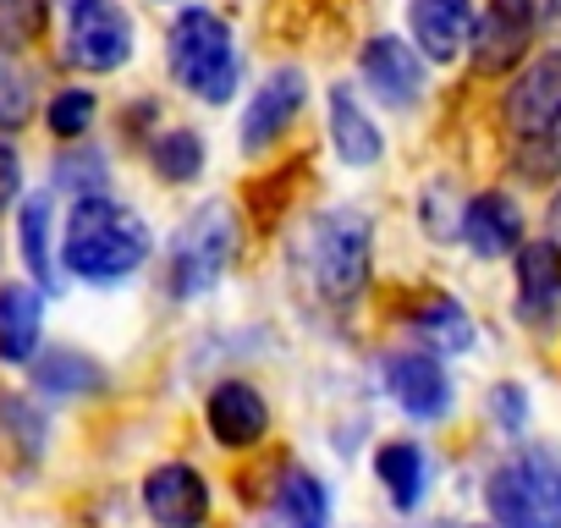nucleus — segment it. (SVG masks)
Instances as JSON below:
<instances>
[{"label":"nucleus","mask_w":561,"mask_h":528,"mask_svg":"<svg viewBox=\"0 0 561 528\" xmlns=\"http://www.w3.org/2000/svg\"><path fill=\"white\" fill-rule=\"evenodd\" d=\"M149 248H154V237H149L138 209H127L105 193L72 198V215H67V231H61V264L78 282H94V287L127 282L149 259Z\"/></svg>","instance_id":"obj_1"},{"label":"nucleus","mask_w":561,"mask_h":528,"mask_svg":"<svg viewBox=\"0 0 561 528\" xmlns=\"http://www.w3.org/2000/svg\"><path fill=\"white\" fill-rule=\"evenodd\" d=\"M165 67H171V83L187 89L193 100L226 105L242 83V50H237L231 23L209 7H182L165 28Z\"/></svg>","instance_id":"obj_2"},{"label":"nucleus","mask_w":561,"mask_h":528,"mask_svg":"<svg viewBox=\"0 0 561 528\" xmlns=\"http://www.w3.org/2000/svg\"><path fill=\"white\" fill-rule=\"evenodd\" d=\"M501 528H561V451L545 440L517 446L484 484Z\"/></svg>","instance_id":"obj_3"},{"label":"nucleus","mask_w":561,"mask_h":528,"mask_svg":"<svg viewBox=\"0 0 561 528\" xmlns=\"http://www.w3.org/2000/svg\"><path fill=\"white\" fill-rule=\"evenodd\" d=\"M237 253V215L231 204H198L176 237H171V259H165V282L171 298H204Z\"/></svg>","instance_id":"obj_4"},{"label":"nucleus","mask_w":561,"mask_h":528,"mask_svg":"<svg viewBox=\"0 0 561 528\" xmlns=\"http://www.w3.org/2000/svg\"><path fill=\"white\" fill-rule=\"evenodd\" d=\"M369 220L364 209H331L314 220V237H309V271H314V287L325 303H358V292L369 287Z\"/></svg>","instance_id":"obj_5"},{"label":"nucleus","mask_w":561,"mask_h":528,"mask_svg":"<svg viewBox=\"0 0 561 528\" xmlns=\"http://www.w3.org/2000/svg\"><path fill=\"white\" fill-rule=\"evenodd\" d=\"M133 18L116 0H83V7H67V34H61V61L72 72L105 78L122 72L133 61Z\"/></svg>","instance_id":"obj_6"},{"label":"nucleus","mask_w":561,"mask_h":528,"mask_svg":"<svg viewBox=\"0 0 561 528\" xmlns=\"http://www.w3.org/2000/svg\"><path fill=\"white\" fill-rule=\"evenodd\" d=\"M501 127L512 144H534L561 127V50H545L523 72H512L501 94Z\"/></svg>","instance_id":"obj_7"},{"label":"nucleus","mask_w":561,"mask_h":528,"mask_svg":"<svg viewBox=\"0 0 561 528\" xmlns=\"http://www.w3.org/2000/svg\"><path fill=\"white\" fill-rule=\"evenodd\" d=\"M358 78H364V89H369L386 111H408V105H419V94H424V56L413 50V39L375 34V39H364V50H358Z\"/></svg>","instance_id":"obj_8"},{"label":"nucleus","mask_w":561,"mask_h":528,"mask_svg":"<svg viewBox=\"0 0 561 528\" xmlns=\"http://www.w3.org/2000/svg\"><path fill=\"white\" fill-rule=\"evenodd\" d=\"M304 105H309V78H304V67H275V72L253 89V100H248V111H242V154H264L280 133L304 116Z\"/></svg>","instance_id":"obj_9"},{"label":"nucleus","mask_w":561,"mask_h":528,"mask_svg":"<svg viewBox=\"0 0 561 528\" xmlns=\"http://www.w3.org/2000/svg\"><path fill=\"white\" fill-rule=\"evenodd\" d=\"M380 375H386V391L397 397L402 413H413V418H446L451 413V375L435 353H424V347L386 353Z\"/></svg>","instance_id":"obj_10"},{"label":"nucleus","mask_w":561,"mask_h":528,"mask_svg":"<svg viewBox=\"0 0 561 528\" xmlns=\"http://www.w3.org/2000/svg\"><path fill=\"white\" fill-rule=\"evenodd\" d=\"M144 512L154 528H204L209 523V484L193 462H160L144 479Z\"/></svg>","instance_id":"obj_11"},{"label":"nucleus","mask_w":561,"mask_h":528,"mask_svg":"<svg viewBox=\"0 0 561 528\" xmlns=\"http://www.w3.org/2000/svg\"><path fill=\"white\" fill-rule=\"evenodd\" d=\"M473 0H408V34L430 67H451L473 39Z\"/></svg>","instance_id":"obj_12"},{"label":"nucleus","mask_w":561,"mask_h":528,"mask_svg":"<svg viewBox=\"0 0 561 528\" xmlns=\"http://www.w3.org/2000/svg\"><path fill=\"white\" fill-rule=\"evenodd\" d=\"M204 424L226 451H253L270 435V402L259 397V386L248 380H220L204 397Z\"/></svg>","instance_id":"obj_13"},{"label":"nucleus","mask_w":561,"mask_h":528,"mask_svg":"<svg viewBox=\"0 0 561 528\" xmlns=\"http://www.w3.org/2000/svg\"><path fill=\"white\" fill-rule=\"evenodd\" d=\"M402 325L424 342V353H468L473 347V320H468V309L451 298V292H440V287H419L413 298H402Z\"/></svg>","instance_id":"obj_14"},{"label":"nucleus","mask_w":561,"mask_h":528,"mask_svg":"<svg viewBox=\"0 0 561 528\" xmlns=\"http://www.w3.org/2000/svg\"><path fill=\"white\" fill-rule=\"evenodd\" d=\"M462 242L479 253V259H506L523 248V209L512 193L501 187H484L462 204Z\"/></svg>","instance_id":"obj_15"},{"label":"nucleus","mask_w":561,"mask_h":528,"mask_svg":"<svg viewBox=\"0 0 561 528\" xmlns=\"http://www.w3.org/2000/svg\"><path fill=\"white\" fill-rule=\"evenodd\" d=\"M534 34H539V28H534L528 18H512V12L484 7L479 23H473V39H468V67H473L479 78H506V72H517V61L528 56Z\"/></svg>","instance_id":"obj_16"},{"label":"nucleus","mask_w":561,"mask_h":528,"mask_svg":"<svg viewBox=\"0 0 561 528\" xmlns=\"http://www.w3.org/2000/svg\"><path fill=\"white\" fill-rule=\"evenodd\" d=\"M512 271H517V314L528 325H550V314L561 303V248L550 237L523 242Z\"/></svg>","instance_id":"obj_17"},{"label":"nucleus","mask_w":561,"mask_h":528,"mask_svg":"<svg viewBox=\"0 0 561 528\" xmlns=\"http://www.w3.org/2000/svg\"><path fill=\"white\" fill-rule=\"evenodd\" d=\"M325 111H331V149L342 165H375L386 154V133L375 127V116L358 105V94L347 83H331Z\"/></svg>","instance_id":"obj_18"},{"label":"nucleus","mask_w":561,"mask_h":528,"mask_svg":"<svg viewBox=\"0 0 561 528\" xmlns=\"http://www.w3.org/2000/svg\"><path fill=\"white\" fill-rule=\"evenodd\" d=\"M39 325H45V298L28 282L0 287V364H28L39 353Z\"/></svg>","instance_id":"obj_19"},{"label":"nucleus","mask_w":561,"mask_h":528,"mask_svg":"<svg viewBox=\"0 0 561 528\" xmlns=\"http://www.w3.org/2000/svg\"><path fill=\"white\" fill-rule=\"evenodd\" d=\"M270 506H275L280 528H331V495H325V484L309 468H287V473H280Z\"/></svg>","instance_id":"obj_20"},{"label":"nucleus","mask_w":561,"mask_h":528,"mask_svg":"<svg viewBox=\"0 0 561 528\" xmlns=\"http://www.w3.org/2000/svg\"><path fill=\"white\" fill-rule=\"evenodd\" d=\"M50 193H28L23 209H18V242H23V259H28V271L45 292L61 287V271H56V248H50Z\"/></svg>","instance_id":"obj_21"},{"label":"nucleus","mask_w":561,"mask_h":528,"mask_svg":"<svg viewBox=\"0 0 561 528\" xmlns=\"http://www.w3.org/2000/svg\"><path fill=\"white\" fill-rule=\"evenodd\" d=\"M34 386L45 397H94L105 391V369L72 347H50L45 358H34Z\"/></svg>","instance_id":"obj_22"},{"label":"nucleus","mask_w":561,"mask_h":528,"mask_svg":"<svg viewBox=\"0 0 561 528\" xmlns=\"http://www.w3.org/2000/svg\"><path fill=\"white\" fill-rule=\"evenodd\" d=\"M375 473H380V484H386V495L402 506V512H413L419 501H424V484H430V462H424V451L413 446V440H386L380 451H375Z\"/></svg>","instance_id":"obj_23"},{"label":"nucleus","mask_w":561,"mask_h":528,"mask_svg":"<svg viewBox=\"0 0 561 528\" xmlns=\"http://www.w3.org/2000/svg\"><path fill=\"white\" fill-rule=\"evenodd\" d=\"M149 165H154L160 182L182 187V182H193L204 171V138L193 127H160L154 144H149Z\"/></svg>","instance_id":"obj_24"},{"label":"nucleus","mask_w":561,"mask_h":528,"mask_svg":"<svg viewBox=\"0 0 561 528\" xmlns=\"http://www.w3.org/2000/svg\"><path fill=\"white\" fill-rule=\"evenodd\" d=\"M56 0H0V56H23L45 39Z\"/></svg>","instance_id":"obj_25"},{"label":"nucleus","mask_w":561,"mask_h":528,"mask_svg":"<svg viewBox=\"0 0 561 528\" xmlns=\"http://www.w3.org/2000/svg\"><path fill=\"white\" fill-rule=\"evenodd\" d=\"M94 116H100V94L94 89H56L50 105H45V127L61 138V144H83L94 133Z\"/></svg>","instance_id":"obj_26"},{"label":"nucleus","mask_w":561,"mask_h":528,"mask_svg":"<svg viewBox=\"0 0 561 528\" xmlns=\"http://www.w3.org/2000/svg\"><path fill=\"white\" fill-rule=\"evenodd\" d=\"M56 187H67L72 198H94V193H105V182H111V165H105V154L83 138V144H67L61 149V160H56Z\"/></svg>","instance_id":"obj_27"},{"label":"nucleus","mask_w":561,"mask_h":528,"mask_svg":"<svg viewBox=\"0 0 561 528\" xmlns=\"http://www.w3.org/2000/svg\"><path fill=\"white\" fill-rule=\"evenodd\" d=\"M34 122V78L0 56V133H23Z\"/></svg>","instance_id":"obj_28"},{"label":"nucleus","mask_w":561,"mask_h":528,"mask_svg":"<svg viewBox=\"0 0 561 528\" xmlns=\"http://www.w3.org/2000/svg\"><path fill=\"white\" fill-rule=\"evenodd\" d=\"M0 424L18 429V446H23L28 457H39V451H45V418H39L23 397H7V402H0Z\"/></svg>","instance_id":"obj_29"},{"label":"nucleus","mask_w":561,"mask_h":528,"mask_svg":"<svg viewBox=\"0 0 561 528\" xmlns=\"http://www.w3.org/2000/svg\"><path fill=\"white\" fill-rule=\"evenodd\" d=\"M517 171H523L528 182H550V176H561V138L550 133V138L517 144Z\"/></svg>","instance_id":"obj_30"},{"label":"nucleus","mask_w":561,"mask_h":528,"mask_svg":"<svg viewBox=\"0 0 561 528\" xmlns=\"http://www.w3.org/2000/svg\"><path fill=\"white\" fill-rule=\"evenodd\" d=\"M419 215H424V231L430 237H440V242H451V237H462V215H451V193H446V182L435 187V193H424V204H419Z\"/></svg>","instance_id":"obj_31"},{"label":"nucleus","mask_w":561,"mask_h":528,"mask_svg":"<svg viewBox=\"0 0 561 528\" xmlns=\"http://www.w3.org/2000/svg\"><path fill=\"white\" fill-rule=\"evenodd\" d=\"M18 198H23V154L0 138V215H7Z\"/></svg>","instance_id":"obj_32"},{"label":"nucleus","mask_w":561,"mask_h":528,"mask_svg":"<svg viewBox=\"0 0 561 528\" xmlns=\"http://www.w3.org/2000/svg\"><path fill=\"white\" fill-rule=\"evenodd\" d=\"M490 413L501 418V429H512V435H517V424L528 418V402H523V391H517V386H495V391H490Z\"/></svg>","instance_id":"obj_33"},{"label":"nucleus","mask_w":561,"mask_h":528,"mask_svg":"<svg viewBox=\"0 0 561 528\" xmlns=\"http://www.w3.org/2000/svg\"><path fill=\"white\" fill-rule=\"evenodd\" d=\"M534 28L545 34V45H550V50H561V0H539Z\"/></svg>","instance_id":"obj_34"},{"label":"nucleus","mask_w":561,"mask_h":528,"mask_svg":"<svg viewBox=\"0 0 561 528\" xmlns=\"http://www.w3.org/2000/svg\"><path fill=\"white\" fill-rule=\"evenodd\" d=\"M484 7H495V12H512V18H539V0H484Z\"/></svg>","instance_id":"obj_35"},{"label":"nucleus","mask_w":561,"mask_h":528,"mask_svg":"<svg viewBox=\"0 0 561 528\" xmlns=\"http://www.w3.org/2000/svg\"><path fill=\"white\" fill-rule=\"evenodd\" d=\"M545 237L561 248V187L550 193V209H545Z\"/></svg>","instance_id":"obj_36"},{"label":"nucleus","mask_w":561,"mask_h":528,"mask_svg":"<svg viewBox=\"0 0 561 528\" xmlns=\"http://www.w3.org/2000/svg\"><path fill=\"white\" fill-rule=\"evenodd\" d=\"M61 7H83V0H61Z\"/></svg>","instance_id":"obj_37"},{"label":"nucleus","mask_w":561,"mask_h":528,"mask_svg":"<svg viewBox=\"0 0 561 528\" xmlns=\"http://www.w3.org/2000/svg\"><path fill=\"white\" fill-rule=\"evenodd\" d=\"M160 7H176V0H160Z\"/></svg>","instance_id":"obj_38"}]
</instances>
